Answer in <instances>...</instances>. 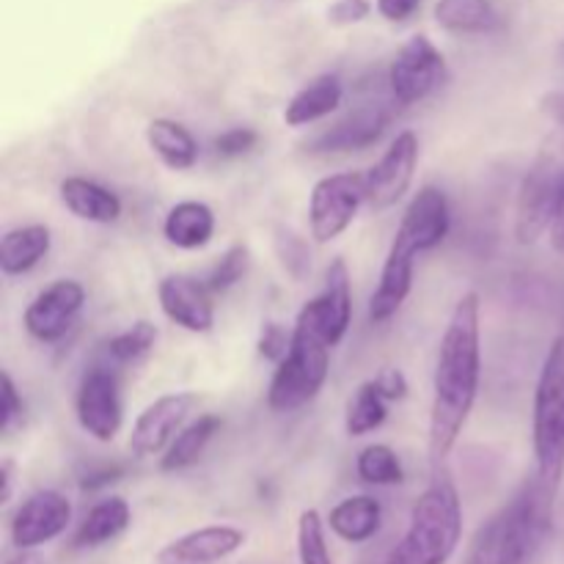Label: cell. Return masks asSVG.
Instances as JSON below:
<instances>
[{
	"mask_svg": "<svg viewBox=\"0 0 564 564\" xmlns=\"http://www.w3.org/2000/svg\"><path fill=\"white\" fill-rule=\"evenodd\" d=\"M477 292H466L455 303L438 345L430 408V460L438 468L455 449L474 411L482 380V328H479Z\"/></svg>",
	"mask_w": 564,
	"mask_h": 564,
	"instance_id": "cell-1",
	"label": "cell"
},
{
	"mask_svg": "<svg viewBox=\"0 0 564 564\" xmlns=\"http://www.w3.org/2000/svg\"><path fill=\"white\" fill-rule=\"evenodd\" d=\"M463 538V507L446 474H435L411 510L400 549L413 564H446Z\"/></svg>",
	"mask_w": 564,
	"mask_h": 564,
	"instance_id": "cell-2",
	"label": "cell"
},
{
	"mask_svg": "<svg viewBox=\"0 0 564 564\" xmlns=\"http://www.w3.org/2000/svg\"><path fill=\"white\" fill-rule=\"evenodd\" d=\"M532 446L534 474L556 494L564 477V334L551 341L534 386Z\"/></svg>",
	"mask_w": 564,
	"mask_h": 564,
	"instance_id": "cell-3",
	"label": "cell"
},
{
	"mask_svg": "<svg viewBox=\"0 0 564 564\" xmlns=\"http://www.w3.org/2000/svg\"><path fill=\"white\" fill-rule=\"evenodd\" d=\"M564 202V130L549 138L534 163L523 174L516 202V237L521 246H532L549 235Z\"/></svg>",
	"mask_w": 564,
	"mask_h": 564,
	"instance_id": "cell-4",
	"label": "cell"
},
{
	"mask_svg": "<svg viewBox=\"0 0 564 564\" xmlns=\"http://www.w3.org/2000/svg\"><path fill=\"white\" fill-rule=\"evenodd\" d=\"M330 350L312 328L303 323L292 325L290 352L275 364L268 389V405L273 413H292L308 405L323 391L330 369Z\"/></svg>",
	"mask_w": 564,
	"mask_h": 564,
	"instance_id": "cell-5",
	"label": "cell"
},
{
	"mask_svg": "<svg viewBox=\"0 0 564 564\" xmlns=\"http://www.w3.org/2000/svg\"><path fill=\"white\" fill-rule=\"evenodd\" d=\"M361 204H367V174L364 171H341L317 180L308 196V229L314 242L325 246L345 235L356 220Z\"/></svg>",
	"mask_w": 564,
	"mask_h": 564,
	"instance_id": "cell-6",
	"label": "cell"
},
{
	"mask_svg": "<svg viewBox=\"0 0 564 564\" xmlns=\"http://www.w3.org/2000/svg\"><path fill=\"white\" fill-rule=\"evenodd\" d=\"M446 80V58L424 33L408 39L389 66L391 99L402 108L427 99Z\"/></svg>",
	"mask_w": 564,
	"mask_h": 564,
	"instance_id": "cell-7",
	"label": "cell"
},
{
	"mask_svg": "<svg viewBox=\"0 0 564 564\" xmlns=\"http://www.w3.org/2000/svg\"><path fill=\"white\" fill-rule=\"evenodd\" d=\"M77 424L99 444H110L124 424L121 380L110 364H97L80 378L75 394Z\"/></svg>",
	"mask_w": 564,
	"mask_h": 564,
	"instance_id": "cell-8",
	"label": "cell"
},
{
	"mask_svg": "<svg viewBox=\"0 0 564 564\" xmlns=\"http://www.w3.org/2000/svg\"><path fill=\"white\" fill-rule=\"evenodd\" d=\"M295 323L312 328L328 347H336L345 339L347 328L352 323V292L350 273H347L345 259H334L325 275V286L317 297L306 303L297 312Z\"/></svg>",
	"mask_w": 564,
	"mask_h": 564,
	"instance_id": "cell-9",
	"label": "cell"
},
{
	"mask_svg": "<svg viewBox=\"0 0 564 564\" xmlns=\"http://www.w3.org/2000/svg\"><path fill=\"white\" fill-rule=\"evenodd\" d=\"M86 303V290L75 279H58L50 286H44L22 314V325L28 334L39 341H61L69 328L75 325L77 314L83 312Z\"/></svg>",
	"mask_w": 564,
	"mask_h": 564,
	"instance_id": "cell-10",
	"label": "cell"
},
{
	"mask_svg": "<svg viewBox=\"0 0 564 564\" xmlns=\"http://www.w3.org/2000/svg\"><path fill=\"white\" fill-rule=\"evenodd\" d=\"M198 405V394L193 391H176L154 400L141 416L135 419L130 433V452L138 460L160 455L171 446V441L185 427L187 416Z\"/></svg>",
	"mask_w": 564,
	"mask_h": 564,
	"instance_id": "cell-11",
	"label": "cell"
},
{
	"mask_svg": "<svg viewBox=\"0 0 564 564\" xmlns=\"http://www.w3.org/2000/svg\"><path fill=\"white\" fill-rule=\"evenodd\" d=\"M419 163V138L416 132L405 130L391 141V147L380 154L378 163L367 174V204L375 213L394 207L411 187Z\"/></svg>",
	"mask_w": 564,
	"mask_h": 564,
	"instance_id": "cell-12",
	"label": "cell"
},
{
	"mask_svg": "<svg viewBox=\"0 0 564 564\" xmlns=\"http://www.w3.org/2000/svg\"><path fill=\"white\" fill-rule=\"evenodd\" d=\"M394 99H369L361 102L356 110H350L347 116H341L336 124H330L328 130L319 132L308 149L312 152H358V149H367L372 143H378L383 138V132L389 130L391 119H394Z\"/></svg>",
	"mask_w": 564,
	"mask_h": 564,
	"instance_id": "cell-13",
	"label": "cell"
},
{
	"mask_svg": "<svg viewBox=\"0 0 564 564\" xmlns=\"http://www.w3.org/2000/svg\"><path fill=\"white\" fill-rule=\"evenodd\" d=\"M72 521V505L58 490H39L28 496L11 518V543L17 551H33L66 532Z\"/></svg>",
	"mask_w": 564,
	"mask_h": 564,
	"instance_id": "cell-14",
	"label": "cell"
},
{
	"mask_svg": "<svg viewBox=\"0 0 564 564\" xmlns=\"http://www.w3.org/2000/svg\"><path fill=\"white\" fill-rule=\"evenodd\" d=\"M158 301L165 317L191 334H207L215 325L213 292L204 281L171 273L158 284Z\"/></svg>",
	"mask_w": 564,
	"mask_h": 564,
	"instance_id": "cell-15",
	"label": "cell"
},
{
	"mask_svg": "<svg viewBox=\"0 0 564 564\" xmlns=\"http://www.w3.org/2000/svg\"><path fill=\"white\" fill-rule=\"evenodd\" d=\"M449 226L452 215L444 191L427 185L411 198L394 237L405 242V246H411L416 253H422L441 246L446 240V235H449Z\"/></svg>",
	"mask_w": 564,
	"mask_h": 564,
	"instance_id": "cell-16",
	"label": "cell"
},
{
	"mask_svg": "<svg viewBox=\"0 0 564 564\" xmlns=\"http://www.w3.org/2000/svg\"><path fill=\"white\" fill-rule=\"evenodd\" d=\"M246 545V532L237 527H202L193 532L182 534L174 543L160 551V562L165 564H213L229 560L231 554Z\"/></svg>",
	"mask_w": 564,
	"mask_h": 564,
	"instance_id": "cell-17",
	"label": "cell"
},
{
	"mask_svg": "<svg viewBox=\"0 0 564 564\" xmlns=\"http://www.w3.org/2000/svg\"><path fill=\"white\" fill-rule=\"evenodd\" d=\"M413 257H416V251L394 237V242L389 248V257L383 262V270H380L378 290L372 292V301H369V319L375 325L389 323L400 312L402 303L408 301V295H411L413 264H416Z\"/></svg>",
	"mask_w": 564,
	"mask_h": 564,
	"instance_id": "cell-18",
	"label": "cell"
},
{
	"mask_svg": "<svg viewBox=\"0 0 564 564\" xmlns=\"http://www.w3.org/2000/svg\"><path fill=\"white\" fill-rule=\"evenodd\" d=\"M61 202L75 218L88 224H116L121 218V198L86 176H66L61 182Z\"/></svg>",
	"mask_w": 564,
	"mask_h": 564,
	"instance_id": "cell-19",
	"label": "cell"
},
{
	"mask_svg": "<svg viewBox=\"0 0 564 564\" xmlns=\"http://www.w3.org/2000/svg\"><path fill=\"white\" fill-rule=\"evenodd\" d=\"M341 97H345V86H341L339 75L314 77V80H308L306 86L292 94L284 108V121L290 127L314 124V121L334 113L341 105Z\"/></svg>",
	"mask_w": 564,
	"mask_h": 564,
	"instance_id": "cell-20",
	"label": "cell"
},
{
	"mask_svg": "<svg viewBox=\"0 0 564 564\" xmlns=\"http://www.w3.org/2000/svg\"><path fill=\"white\" fill-rule=\"evenodd\" d=\"M163 235L171 246L182 251H198L209 246L215 235V213L204 202H180L169 209L163 220Z\"/></svg>",
	"mask_w": 564,
	"mask_h": 564,
	"instance_id": "cell-21",
	"label": "cell"
},
{
	"mask_svg": "<svg viewBox=\"0 0 564 564\" xmlns=\"http://www.w3.org/2000/svg\"><path fill=\"white\" fill-rule=\"evenodd\" d=\"M53 237L44 224H28L9 229L0 240V270L3 275H22L36 268L50 253Z\"/></svg>",
	"mask_w": 564,
	"mask_h": 564,
	"instance_id": "cell-22",
	"label": "cell"
},
{
	"mask_svg": "<svg viewBox=\"0 0 564 564\" xmlns=\"http://www.w3.org/2000/svg\"><path fill=\"white\" fill-rule=\"evenodd\" d=\"M383 523V507L375 496H350L330 510L328 527L345 543H367L380 532Z\"/></svg>",
	"mask_w": 564,
	"mask_h": 564,
	"instance_id": "cell-23",
	"label": "cell"
},
{
	"mask_svg": "<svg viewBox=\"0 0 564 564\" xmlns=\"http://www.w3.org/2000/svg\"><path fill=\"white\" fill-rule=\"evenodd\" d=\"M132 510L121 496H108V499L97 501L83 518V523L75 532V549H99V545L110 543V540L121 538L130 529Z\"/></svg>",
	"mask_w": 564,
	"mask_h": 564,
	"instance_id": "cell-24",
	"label": "cell"
},
{
	"mask_svg": "<svg viewBox=\"0 0 564 564\" xmlns=\"http://www.w3.org/2000/svg\"><path fill=\"white\" fill-rule=\"evenodd\" d=\"M147 143L171 171H187L198 160V143L185 124L174 119H154L147 127Z\"/></svg>",
	"mask_w": 564,
	"mask_h": 564,
	"instance_id": "cell-25",
	"label": "cell"
},
{
	"mask_svg": "<svg viewBox=\"0 0 564 564\" xmlns=\"http://www.w3.org/2000/svg\"><path fill=\"white\" fill-rule=\"evenodd\" d=\"M220 430V419L213 416V413H204V416L193 419L191 424L180 430L174 441H171L169 449L160 457V471L174 474L182 471V468H191L193 463L202 460L204 449L209 446V441L215 438V433Z\"/></svg>",
	"mask_w": 564,
	"mask_h": 564,
	"instance_id": "cell-26",
	"label": "cell"
},
{
	"mask_svg": "<svg viewBox=\"0 0 564 564\" xmlns=\"http://www.w3.org/2000/svg\"><path fill=\"white\" fill-rule=\"evenodd\" d=\"M435 22L449 33H490L499 28L494 0H438Z\"/></svg>",
	"mask_w": 564,
	"mask_h": 564,
	"instance_id": "cell-27",
	"label": "cell"
},
{
	"mask_svg": "<svg viewBox=\"0 0 564 564\" xmlns=\"http://www.w3.org/2000/svg\"><path fill=\"white\" fill-rule=\"evenodd\" d=\"M389 416V400L378 391L375 380H367V383L358 386L352 391V397L347 400L345 408V430L347 435L358 438V435L375 433L380 424Z\"/></svg>",
	"mask_w": 564,
	"mask_h": 564,
	"instance_id": "cell-28",
	"label": "cell"
},
{
	"mask_svg": "<svg viewBox=\"0 0 564 564\" xmlns=\"http://www.w3.org/2000/svg\"><path fill=\"white\" fill-rule=\"evenodd\" d=\"M154 341H158V328L149 319H138L135 325L116 334L105 345V352H108V361L113 367H130V364L143 361L154 350Z\"/></svg>",
	"mask_w": 564,
	"mask_h": 564,
	"instance_id": "cell-29",
	"label": "cell"
},
{
	"mask_svg": "<svg viewBox=\"0 0 564 564\" xmlns=\"http://www.w3.org/2000/svg\"><path fill=\"white\" fill-rule=\"evenodd\" d=\"M356 471L361 482L378 485V488H386V485H400L402 479H405L400 457H397V452L386 444L364 446V449L358 452Z\"/></svg>",
	"mask_w": 564,
	"mask_h": 564,
	"instance_id": "cell-30",
	"label": "cell"
},
{
	"mask_svg": "<svg viewBox=\"0 0 564 564\" xmlns=\"http://www.w3.org/2000/svg\"><path fill=\"white\" fill-rule=\"evenodd\" d=\"M297 560L301 564H334L325 540V521L317 510H303L297 518Z\"/></svg>",
	"mask_w": 564,
	"mask_h": 564,
	"instance_id": "cell-31",
	"label": "cell"
},
{
	"mask_svg": "<svg viewBox=\"0 0 564 564\" xmlns=\"http://www.w3.org/2000/svg\"><path fill=\"white\" fill-rule=\"evenodd\" d=\"M275 257L295 281H303L312 273V253H308L306 240L286 226L275 229Z\"/></svg>",
	"mask_w": 564,
	"mask_h": 564,
	"instance_id": "cell-32",
	"label": "cell"
},
{
	"mask_svg": "<svg viewBox=\"0 0 564 564\" xmlns=\"http://www.w3.org/2000/svg\"><path fill=\"white\" fill-rule=\"evenodd\" d=\"M466 564H510L507 556L505 538H501V518L496 512L488 523L477 529L471 540V549H468Z\"/></svg>",
	"mask_w": 564,
	"mask_h": 564,
	"instance_id": "cell-33",
	"label": "cell"
},
{
	"mask_svg": "<svg viewBox=\"0 0 564 564\" xmlns=\"http://www.w3.org/2000/svg\"><path fill=\"white\" fill-rule=\"evenodd\" d=\"M248 264H251V253L246 246H231L224 257L215 262V268L209 270V275L204 279V284L209 286V292H226L235 284H240L248 273Z\"/></svg>",
	"mask_w": 564,
	"mask_h": 564,
	"instance_id": "cell-34",
	"label": "cell"
},
{
	"mask_svg": "<svg viewBox=\"0 0 564 564\" xmlns=\"http://www.w3.org/2000/svg\"><path fill=\"white\" fill-rule=\"evenodd\" d=\"M290 345H292V330H286L284 325L275 323V319H270V323L262 325V330H259V356L264 358V361H273V364H281L286 358V352H290Z\"/></svg>",
	"mask_w": 564,
	"mask_h": 564,
	"instance_id": "cell-35",
	"label": "cell"
},
{
	"mask_svg": "<svg viewBox=\"0 0 564 564\" xmlns=\"http://www.w3.org/2000/svg\"><path fill=\"white\" fill-rule=\"evenodd\" d=\"M257 141L259 135L251 127H229V130L220 132V135L215 138V149H218V154H224V158H240V154L251 152V149L257 147Z\"/></svg>",
	"mask_w": 564,
	"mask_h": 564,
	"instance_id": "cell-36",
	"label": "cell"
},
{
	"mask_svg": "<svg viewBox=\"0 0 564 564\" xmlns=\"http://www.w3.org/2000/svg\"><path fill=\"white\" fill-rule=\"evenodd\" d=\"M22 411H25V405H22L20 394H17L14 380H11L9 372H3V402H0V433L9 435L11 430H14L17 424L22 422Z\"/></svg>",
	"mask_w": 564,
	"mask_h": 564,
	"instance_id": "cell-37",
	"label": "cell"
},
{
	"mask_svg": "<svg viewBox=\"0 0 564 564\" xmlns=\"http://www.w3.org/2000/svg\"><path fill=\"white\" fill-rule=\"evenodd\" d=\"M372 11V6L367 0H336L334 6L328 9V20L330 25H358L364 22Z\"/></svg>",
	"mask_w": 564,
	"mask_h": 564,
	"instance_id": "cell-38",
	"label": "cell"
},
{
	"mask_svg": "<svg viewBox=\"0 0 564 564\" xmlns=\"http://www.w3.org/2000/svg\"><path fill=\"white\" fill-rule=\"evenodd\" d=\"M372 380H375V386H378L380 394H383L389 402L405 400V397H408V380H405V375L400 372V369H394V367L380 369V372L375 375Z\"/></svg>",
	"mask_w": 564,
	"mask_h": 564,
	"instance_id": "cell-39",
	"label": "cell"
},
{
	"mask_svg": "<svg viewBox=\"0 0 564 564\" xmlns=\"http://www.w3.org/2000/svg\"><path fill=\"white\" fill-rule=\"evenodd\" d=\"M419 6H422V0H378L380 17H386L389 22L411 20Z\"/></svg>",
	"mask_w": 564,
	"mask_h": 564,
	"instance_id": "cell-40",
	"label": "cell"
},
{
	"mask_svg": "<svg viewBox=\"0 0 564 564\" xmlns=\"http://www.w3.org/2000/svg\"><path fill=\"white\" fill-rule=\"evenodd\" d=\"M121 466H105V468H97V471H88L86 477L80 479V488L83 490H97V488H105V485H113L119 482L121 477Z\"/></svg>",
	"mask_w": 564,
	"mask_h": 564,
	"instance_id": "cell-41",
	"label": "cell"
},
{
	"mask_svg": "<svg viewBox=\"0 0 564 564\" xmlns=\"http://www.w3.org/2000/svg\"><path fill=\"white\" fill-rule=\"evenodd\" d=\"M540 110L564 130V91H549L540 99Z\"/></svg>",
	"mask_w": 564,
	"mask_h": 564,
	"instance_id": "cell-42",
	"label": "cell"
},
{
	"mask_svg": "<svg viewBox=\"0 0 564 564\" xmlns=\"http://www.w3.org/2000/svg\"><path fill=\"white\" fill-rule=\"evenodd\" d=\"M11 490H14V460L6 457V460L0 463V505H9Z\"/></svg>",
	"mask_w": 564,
	"mask_h": 564,
	"instance_id": "cell-43",
	"label": "cell"
},
{
	"mask_svg": "<svg viewBox=\"0 0 564 564\" xmlns=\"http://www.w3.org/2000/svg\"><path fill=\"white\" fill-rule=\"evenodd\" d=\"M549 237H551V246H554V251L564 253V202H562L560 213H556L554 224H551Z\"/></svg>",
	"mask_w": 564,
	"mask_h": 564,
	"instance_id": "cell-44",
	"label": "cell"
},
{
	"mask_svg": "<svg viewBox=\"0 0 564 564\" xmlns=\"http://www.w3.org/2000/svg\"><path fill=\"white\" fill-rule=\"evenodd\" d=\"M6 564H42L36 554H31V551H20V556H14V560H9Z\"/></svg>",
	"mask_w": 564,
	"mask_h": 564,
	"instance_id": "cell-45",
	"label": "cell"
},
{
	"mask_svg": "<svg viewBox=\"0 0 564 564\" xmlns=\"http://www.w3.org/2000/svg\"><path fill=\"white\" fill-rule=\"evenodd\" d=\"M386 564H413V562L408 560V556H405V551H402L400 545H397V549L391 551V556H389V560H386Z\"/></svg>",
	"mask_w": 564,
	"mask_h": 564,
	"instance_id": "cell-46",
	"label": "cell"
},
{
	"mask_svg": "<svg viewBox=\"0 0 564 564\" xmlns=\"http://www.w3.org/2000/svg\"><path fill=\"white\" fill-rule=\"evenodd\" d=\"M562 55H564V42H562Z\"/></svg>",
	"mask_w": 564,
	"mask_h": 564,
	"instance_id": "cell-47",
	"label": "cell"
}]
</instances>
